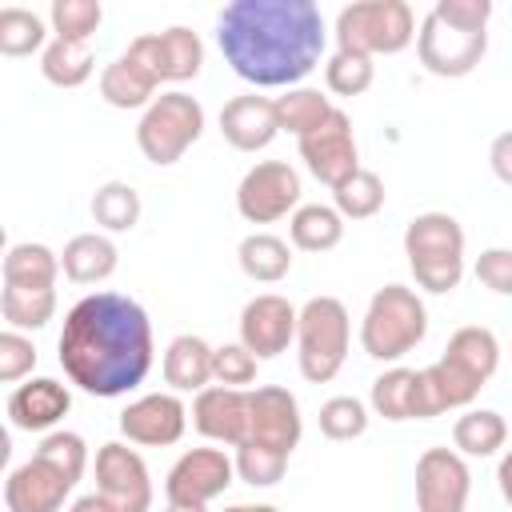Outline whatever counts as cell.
I'll return each instance as SVG.
<instances>
[{"mask_svg": "<svg viewBox=\"0 0 512 512\" xmlns=\"http://www.w3.org/2000/svg\"><path fill=\"white\" fill-rule=\"evenodd\" d=\"M324 40L312 0H232L216 16L224 64L256 88H296L320 64Z\"/></svg>", "mask_w": 512, "mask_h": 512, "instance_id": "obj_1", "label": "cell"}, {"mask_svg": "<svg viewBox=\"0 0 512 512\" xmlns=\"http://www.w3.org/2000/svg\"><path fill=\"white\" fill-rule=\"evenodd\" d=\"M60 368L88 396H124L152 372V320L124 292H88L60 328Z\"/></svg>", "mask_w": 512, "mask_h": 512, "instance_id": "obj_2", "label": "cell"}, {"mask_svg": "<svg viewBox=\"0 0 512 512\" xmlns=\"http://www.w3.org/2000/svg\"><path fill=\"white\" fill-rule=\"evenodd\" d=\"M404 256L424 292H452L464 276V228L448 212H420L404 228Z\"/></svg>", "mask_w": 512, "mask_h": 512, "instance_id": "obj_3", "label": "cell"}, {"mask_svg": "<svg viewBox=\"0 0 512 512\" xmlns=\"http://www.w3.org/2000/svg\"><path fill=\"white\" fill-rule=\"evenodd\" d=\"M428 332V312H424V300L416 296V288H404V284H384L372 292L368 300V312L360 320V348L372 356V360H400L408 356Z\"/></svg>", "mask_w": 512, "mask_h": 512, "instance_id": "obj_4", "label": "cell"}, {"mask_svg": "<svg viewBox=\"0 0 512 512\" xmlns=\"http://www.w3.org/2000/svg\"><path fill=\"white\" fill-rule=\"evenodd\" d=\"M348 340H352V320H348L344 300L312 296L300 308V320H296L300 376L308 384H328L344 368V360H348Z\"/></svg>", "mask_w": 512, "mask_h": 512, "instance_id": "obj_5", "label": "cell"}, {"mask_svg": "<svg viewBox=\"0 0 512 512\" xmlns=\"http://www.w3.org/2000/svg\"><path fill=\"white\" fill-rule=\"evenodd\" d=\"M416 40V16L404 0H356L336 16V48L360 56H392Z\"/></svg>", "mask_w": 512, "mask_h": 512, "instance_id": "obj_6", "label": "cell"}, {"mask_svg": "<svg viewBox=\"0 0 512 512\" xmlns=\"http://www.w3.org/2000/svg\"><path fill=\"white\" fill-rule=\"evenodd\" d=\"M200 132H204L200 100L180 92V88H172V92H160L144 108V116L136 124V144H140L144 160L164 168V164H176L200 140Z\"/></svg>", "mask_w": 512, "mask_h": 512, "instance_id": "obj_7", "label": "cell"}, {"mask_svg": "<svg viewBox=\"0 0 512 512\" xmlns=\"http://www.w3.org/2000/svg\"><path fill=\"white\" fill-rule=\"evenodd\" d=\"M416 52H420V64L432 72V76H444V80H456V76H468L484 52H488V32H472V28H460V24H448L444 16L428 12L420 20V32H416Z\"/></svg>", "mask_w": 512, "mask_h": 512, "instance_id": "obj_8", "label": "cell"}, {"mask_svg": "<svg viewBox=\"0 0 512 512\" xmlns=\"http://www.w3.org/2000/svg\"><path fill=\"white\" fill-rule=\"evenodd\" d=\"M236 208L248 224H272L300 208V176L284 160H260L236 188Z\"/></svg>", "mask_w": 512, "mask_h": 512, "instance_id": "obj_9", "label": "cell"}, {"mask_svg": "<svg viewBox=\"0 0 512 512\" xmlns=\"http://www.w3.org/2000/svg\"><path fill=\"white\" fill-rule=\"evenodd\" d=\"M296 144H300L304 168L328 188H336L352 172H360V148H356V132H352V120L344 108H332V116L316 132L300 136Z\"/></svg>", "mask_w": 512, "mask_h": 512, "instance_id": "obj_10", "label": "cell"}, {"mask_svg": "<svg viewBox=\"0 0 512 512\" xmlns=\"http://www.w3.org/2000/svg\"><path fill=\"white\" fill-rule=\"evenodd\" d=\"M236 476V464L224 448H188L172 468H168V480H164V496L168 504H196V508H208L216 496L228 492Z\"/></svg>", "mask_w": 512, "mask_h": 512, "instance_id": "obj_11", "label": "cell"}, {"mask_svg": "<svg viewBox=\"0 0 512 512\" xmlns=\"http://www.w3.org/2000/svg\"><path fill=\"white\" fill-rule=\"evenodd\" d=\"M96 492L116 512H148L152 508V476L136 448L108 440L96 452Z\"/></svg>", "mask_w": 512, "mask_h": 512, "instance_id": "obj_12", "label": "cell"}, {"mask_svg": "<svg viewBox=\"0 0 512 512\" xmlns=\"http://www.w3.org/2000/svg\"><path fill=\"white\" fill-rule=\"evenodd\" d=\"M472 476L460 452L424 448L416 460V512H464Z\"/></svg>", "mask_w": 512, "mask_h": 512, "instance_id": "obj_13", "label": "cell"}, {"mask_svg": "<svg viewBox=\"0 0 512 512\" xmlns=\"http://www.w3.org/2000/svg\"><path fill=\"white\" fill-rule=\"evenodd\" d=\"M128 52L164 84H180V80H192L204 64V44H200V32L184 28V24H172L164 32H144L128 44Z\"/></svg>", "mask_w": 512, "mask_h": 512, "instance_id": "obj_14", "label": "cell"}, {"mask_svg": "<svg viewBox=\"0 0 512 512\" xmlns=\"http://www.w3.org/2000/svg\"><path fill=\"white\" fill-rule=\"evenodd\" d=\"M296 320H300V308H292L276 292H260L240 312V344L256 360H272L296 340Z\"/></svg>", "mask_w": 512, "mask_h": 512, "instance_id": "obj_15", "label": "cell"}, {"mask_svg": "<svg viewBox=\"0 0 512 512\" xmlns=\"http://www.w3.org/2000/svg\"><path fill=\"white\" fill-rule=\"evenodd\" d=\"M184 428H188V408L180 392H148L120 412V432L128 444L168 448L184 436Z\"/></svg>", "mask_w": 512, "mask_h": 512, "instance_id": "obj_16", "label": "cell"}, {"mask_svg": "<svg viewBox=\"0 0 512 512\" xmlns=\"http://www.w3.org/2000/svg\"><path fill=\"white\" fill-rule=\"evenodd\" d=\"M300 432H304L300 404L288 388H276V384L248 388V440L292 456V448L300 444Z\"/></svg>", "mask_w": 512, "mask_h": 512, "instance_id": "obj_17", "label": "cell"}, {"mask_svg": "<svg viewBox=\"0 0 512 512\" xmlns=\"http://www.w3.org/2000/svg\"><path fill=\"white\" fill-rule=\"evenodd\" d=\"M72 488L76 484L60 468H52L48 460H40L32 452V460H24L8 472L4 504H8V512H60Z\"/></svg>", "mask_w": 512, "mask_h": 512, "instance_id": "obj_18", "label": "cell"}, {"mask_svg": "<svg viewBox=\"0 0 512 512\" xmlns=\"http://www.w3.org/2000/svg\"><path fill=\"white\" fill-rule=\"evenodd\" d=\"M192 424L204 440L240 448L248 440V388L208 384L192 400Z\"/></svg>", "mask_w": 512, "mask_h": 512, "instance_id": "obj_19", "label": "cell"}, {"mask_svg": "<svg viewBox=\"0 0 512 512\" xmlns=\"http://www.w3.org/2000/svg\"><path fill=\"white\" fill-rule=\"evenodd\" d=\"M72 392L68 384L52 376H36L28 384H16L8 396V420L20 432H56V424L68 416Z\"/></svg>", "mask_w": 512, "mask_h": 512, "instance_id": "obj_20", "label": "cell"}, {"mask_svg": "<svg viewBox=\"0 0 512 512\" xmlns=\"http://www.w3.org/2000/svg\"><path fill=\"white\" fill-rule=\"evenodd\" d=\"M220 132L224 140L236 148V152H260L276 140L280 124H276V104L268 96H256V92H244V96H232L224 108H220Z\"/></svg>", "mask_w": 512, "mask_h": 512, "instance_id": "obj_21", "label": "cell"}, {"mask_svg": "<svg viewBox=\"0 0 512 512\" xmlns=\"http://www.w3.org/2000/svg\"><path fill=\"white\" fill-rule=\"evenodd\" d=\"M164 384L172 392H204L212 384V344L204 336H176L164 348Z\"/></svg>", "mask_w": 512, "mask_h": 512, "instance_id": "obj_22", "label": "cell"}, {"mask_svg": "<svg viewBox=\"0 0 512 512\" xmlns=\"http://www.w3.org/2000/svg\"><path fill=\"white\" fill-rule=\"evenodd\" d=\"M156 88L160 80L132 56V52H120L104 72H100V96L112 104V108H148L156 100Z\"/></svg>", "mask_w": 512, "mask_h": 512, "instance_id": "obj_23", "label": "cell"}, {"mask_svg": "<svg viewBox=\"0 0 512 512\" xmlns=\"http://www.w3.org/2000/svg\"><path fill=\"white\" fill-rule=\"evenodd\" d=\"M116 264H120V252L104 232H80L60 252V268L72 284H100L116 272Z\"/></svg>", "mask_w": 512, "mask_h": 512, "instance_id": "obj_24", "label": "cell"}, {"mask_svg": "<svg viewBox=\"0 0 512 512\" xmlns=\"http://www.w3.org/2000/svg\"><path fill=\"white\" fill-rule=\"evenodd\" d=\"M236 260H240L244 276L256 280V284H276L292 272V248H288V240H280L272 232L244 236L240 248H236Z\"/></svg>", "mask_w": 512, "mask_h": 512, "instance_id": "obj_25", "label": "cell"}, {"mask_svg": "<svg viewBox=\"0 0 512 512\" xmlns=\"http://www.w3.org/2000/svg\"><path fill=\"white\" fill-rule=\"evenodd\" d=\"M288 236L300 252H328L344 240V216L336 204H300L288 220Z\"/></svg>", "mask_w": 512, "mask_h": 512, "instance_id": "obj_26", "label": "cell"}, {"mask_svg": "<svg viewBox=\"0 0 512 512\" xmlns=\"http://www.w3.org/2000/svg\"><path fill=\"white\" fill-rule=\"evenodd\" d=\"M444 360H452L456 368L472 372L476 380H492L496 364H500V344L492 336V328H480V324H464L448 336V348H444Z\"/></svg>", "mask_w": 512, "mask_h": 512, "instance_id": "obj_27", "label": "cell"}, {"mask_svg": "<svg viewBox=\"0 0 512 512\" xmlns=\"http://www.w3.org/2000/svg\"><path fill=\"white\" fill-rule=\"evenodd\" d=\"M56 276H60V256L48 248V244H12L4 252V284H16V288H56Z\"/></svg>", "mask_w": 512, "mask_h": 512, "instance_id": "obj_28", "label": "cell"}, {"mask_svg": "<svg viewBox=\"0 0 512 512\" xmlns=\"http://www.w3.org/2000/svg\"><path fill=\"white\" fill-rule=\"evenodd\" d=\"M96 68L92 44L88 40H48V48L40 52V72L48 84L56 88H80Z\"/></svg>", "mask_w": 512, "mask_h": 512, "instance_id": "obj_29", "label": "cell"}, {"mask_svg": "<svg viewBox=\"0 0 512 512\" xmlns=\"http://www.w3.org/2000/svg\"><path fill=\"white\" fill-rule=\"evenodd\" d=\"M508 440V424L500 412L492 408H468L456 424H452V444L460 456H496Z\"/></svg>", "mask_w": 512, "mask_h": 512, "instance_id": "obj_30", "label": "cell"}, {"mask_svg": "<svg viewBox=\"0 0 512 512\" xmlns=\"http://www.w3.org/2000/svg\"><path fill=\"white\" fill-rule=\"evenodd\" d=\"M416 384H420V372L412 368H388L372 380V412L392 420V424H404V420H416Z\"/></svg>", "mask_w": 512, "mask_h": 512, "instance_id": "obj_31", "label": "cell"}, {"mask_svg": "<svg viewBox=\"0 0 512 512\" xmlns=\"http://www.w3.org/2000/svg\"><path fill=\"white\" fill-rule=\"evenodd\" d=\"M0 316L16 332H36L56 316V288H16L4 284L0 292Z\"/></svg>", "mask_w": 512, "mask_h": 512, "instance_id": "obj_32", "label": "cell"}, {"mask_svg": "<svg viewBox=\"0 0 512 512\" xmlns=\"http://www.w3.org/2000/svg\"><path fill=\"white\" fill-rule=\"evenodd\" d=\"M272 104H276V124H280V132H292L296 140L308 136V132H316V128L332 116V104H328V96H324L320 88H288V92L276 96Z\"/></svg>", "mask_w": 512, "mask_h": 512, "instance_id": "obj_33", "label": "cell"}, {"mask_svg": "<svg viewBox=\"0 0 512 512\" xmlns=\"http://www.w3.org/2000/svg\"><path fill=\"white\" fill-rule=\"evenodd\" d=\"M92 220L104 232H132L140 220V192L128 180H104L92 192Z\"/></svg>", "mask_w": 512, "mask_h": 512, "instance_id": "obj_34", "label": "cell"}, {"mask_svg": "<svg viewBox=\"0 0 512 512\" xmlns=\"http://www.w3.org/2000/svg\"><path fill=\"white\" fill-rule=\"evenodd\" d=\"M48 48V28L32 8L8 4L0 8V52L4 56H32Z\"/></svg>", "mask_w": 512, "mask_h": 512, "instance_id": "obj_35", "label": "cell"}, {"mask_svg": "<svg viewBox=\"0 0 512 512\" xmlns=\"http://www.w3.org/2000/svg\"><path fill=\"white\" fill-rule=\"evenodd\" d=\"M384 180L372 172V168H360V172H352L344 184H336L332 188V200H336V212L344 216V220H368V216H376L380 208H384Z\"/></svg>", "mask_w": 512, "mask_h": 512, "instance_id": "obj_36", "label": "cell"}, {"mask_svg": "<svg viewBox=\"0 0 512 512\" xmlns=\"http://www.w3.org/2000/svg\"><path fill=\"white\" fill-rule=\"evenodd\" d=\"M372 76H376V64H372V56H360V52L336 48L328 56V64H324V84L336 96H360V92H368L372 88Z\"/></svg>", "mask_w": 512, "mask_h": 512, "instance_id": "obj_37", "label": "cell"}, {"mask_svg": "<svg viewBox=\"0 0 512 512\" xmlns=\"http://www.w3.org/2000/svg\"><path fill=\"white\" fill-rule=\"evenodd\" d=\"M236 476L244 480V484H252V488H272L280 476H284V468H288V452H280V448H268V444H256V440H244L240 448H236Z\"/></svg>", "mask_w": 512, "mask_h": 512, "instance_id": "obj_38", "label": "cell"}, {"mask_svg": "<svg viewBox=\"0 0 512 512\" xmlns=\"http://www.w3.org/2000/svg\"><path fill=\"white\" fill-rule=\"evenodd\" d=\"M48 20L60 40H92V32L104 20V8L100 0H52Z\"/></svg>", "mask_w": 512, "mask_h": 512, "instance_id": "obj_39", "label": "cell"}, {"mask_svg": "<svg viewBox=\"0 0 512 512\" xmlns=\"http://www.w3.org/2000/svg\"><path fill=\"white\" fill-rule=\"evenodd\" d=\"M320 432L328 440H356L368 432V408L356 396H332L320 404Z\"/></svg>", "mask_w": 512, "mask_h": 512, "instance_id": "obj_40", "label": "cell"}, {"mask_svg": "<svg viewBox=\"0 0 512 512\" xmlns=\"http://www.w3.org/2000/svg\"><path fill=\"white\" fill-rule=\"evenodd\" d=\"M36 456L48 460L52 468H60L72 484H76V480L84 476V468H88V444H84V436H80V432H64V428L48 432V436L36 444Z\"/></svg>", "mask_w": 512, "mask_h": 512, "instance_id": "obj_41", "label": "cell"}, {"mask_svg": "<svg viewBox=\"0 0 512 512\" xmlns=\"http://www.w3.org/2000/svg\"><path fill=\"white\" fill-rule=\"evenodd\" d=\"M256 356L236 340V344H220L212 348V384H228V388H244L256 380Z\"/></svg>", "mask_w": 512, "mask_h": 512, "instance_id": "obj_42", "label": "cell"}, {"mask_svg": "<svg viewBox=\"0 0 512 512\" xmlns=\"http://www.w3.org/2000/svg\"><path fill=\"white\" fill-rule=\"evenodd\" d=\"M32 368H36V344H32L24 332L4 328V332H0V380H4V384H16V380H24Z\"/></svg>", "mask_w": 512, "mask_h": 512, "instance_id": "obj_43", "label": "cell"}, {"mask_svg": "<svg viewBox=\"0 0 512 512\" xmlns=\"http://www.w3.org/2000/svg\"><path fill=\"white\" fill-rule=\"evenodd\" d=\"M476 280L496 296H512V248H484L476 256Z\"/></svg>", "mask_w": 512, "mask_h": 512, "instance_id": "obj_44", "label": "cell"}, {"mask_svg": "<svg viewBox=\"0 0 512 512\" xmlns=\"http://www.w3.org/2000/svg\"><path fill=\"white\" fill-rule=\"evenodd\" d=\"M432 12L444 16L448 24H460V28H472V32H488L492 0H436Z\"/></svg>", "mask_w": 512, "mask_h": 512, "instance_id": "obj_45", "label": "cell"}, {"mask_svg": "<svg viewBox=\"0 0 512 512\" xmlns=\"http://www.w3.org/2000/svg\"><path fill=\"white\" fill-rule=\"evenodd\" d=\"M488 164H492V172H496L504 184H512V132H500V136L492 140Z\"/></svg>", "mask_w": 512, "mask_h": 512, "instance_id": "obj_46", "label": "cell"}, {"mask_svg": "<svg viewBox=\"0 0 512 512\" xmlns=\"http://www.w3.org/2000/svg\"><path fill=\"white\" fill-rule=\"evenodd\" d=\"M496 484H500V496L512 504V448L500 456V468H496Z\"/></svg>", "mask_w": 512, "mask_h": 512, "instance_id": "obj_47", "label": "cell"}, {"mask_svg": "<svg viewBox=\"0 0 512 512\" xmlns=\"http://www.w3.org/2000/svg\"><path fill=\"white\" fill-rule=\"evenodd\" d=\"M68 512H116L100 492H92V496H80V500H72V508Z\"/></svg>", "mask_w": 512, "mask_h": 512, "instance_id": "obj_48", "label": "cell"}, {"mask_svg": "<svg viewBox=\"0 0 512 512\" xmlns=\"http://www.w3.org/2000/svg\"><path fill=\"white\" fill-rule=\"evenodd\" d=\"M224 512H280L276 504H232V508H224Z\"/></svg>", "mask_w": 512, "mask_h": 512, "instance_id": "obj_49", "label": "cell"}, {"mask_svg": "<svg viewBox=\"0 0 512 512\" xmlns=\"http://www.w3.org/2000/svg\"><path fill=\"white\" fill-rule=\"evenodd\" d=\"M164 512H204V508H196V504H168Z\"/></svg>", "mask_w": 512, "mask_h": 512, "instance_id": "obj_50", "label": "cell"}]
</instances>
